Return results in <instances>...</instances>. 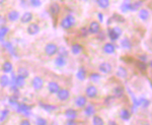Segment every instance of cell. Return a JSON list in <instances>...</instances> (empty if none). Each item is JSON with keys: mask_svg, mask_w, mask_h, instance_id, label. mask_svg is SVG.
Segmentation results:
<instances>
[{"mask_svg": "<svg viewBox=\"0 0 152 125\" xmlns=\"http://www.w3.org/2000/svg\"><path fill=\"white\" fill-rule=\"evenodd\" d=\"M26 31H28V33L29 34V35L35 36L39 33V32H40V26H38V24H35V23L29 24L28 29H26Z\"/></svg>", "mask_w": 152, "mask_h": 125, "instance_id": "obj_6", "label": "cell"}, {"mask_svg": "<svg viewBox=\"0 0 152 125\" xmlns=\"http://www.w3.org/2000/svg\"><path fill=\"white\" fill-rule=\"evenodd\" d=\"M121 46L125 49H131L132 48V43L128 38L125 37V38H123L121 40Z\"/></svg>", "mask_w": 152, "mask_h": 125, "instance_id": "obj_24", "label": "cell"}, {"mask_svg": "<svg viewBox=\"0 0 152 125\" xmlns=\"http://www.w3.org/2000/svg\"><path fill=\"white\" fill-rule=\"evenodd\" d=\"M8 32H9V29L7 28V26H1V28H0V33H1L2 35L5 36Z\"/></svg>", "mask_w": 152, "mask_h": 125, "instance_id": "obj_41", "label": "cell"}, {"mask_svg": "<svg viewBox=\"0 0 152 125\" xmlns=\"http://www.w3.org/2000/svg\"><path fill=\"white\" fill-rule=\"evenodd\" d=\"M57 53L59 56H62V57H67L68 56V50L65 47H59Z\"/></svg>", "mask_w": 152, "mask_h": 125, "instance_id": "obj_32", "label": "cell"}, {"mask_svg": "<svg viewBox=\"0 0 152 125\" xmlns=\"http://www.w3.org/2000/svg\"><path fill=\"white\" fill-rule=\"evenodd\" d=\"M4 37H5V36L2 35V34L0 33V42H3V40H4Z\"/></svg>", "mask_w": 152, "mask_h": 125, "instance_id": "obj_46", "label": "cell"}, {"mask_svg": "<svg viewBox=\"0 0 152 125\" xmlns=\"http://www.w3.org/2000/svg\"><path fill=\"white\" fill-rule=\"evenodd\" d=\"M123 93H124V90L121 87H117L116 89H114V94L115 96H117V97H121V96L123 95Z\"/></svg>", "mask_w": 152, "mask_h": 125, "instance_id": "obj_36", "label": "cell"}, {"mask_svg": "<svg viewBox=\"0 0 152 125\" xmlns=\"http://www.w3.org/2000/svg\"><path fill=\"white\" fill-rule=\"evenodd\" d=\"M48 90L51 94H57L58 90H60V87H59V85L57 82H49V85H48Z\"/></svg>", "mask_w": 152, "mask_h": 125, "instance_id": "obj_12", "label": "cell"}, {"mask_svg": "<svg viewBox=\"0 0 152 125\" xmlns=\"http://www.w3.org/2000/svg\"><path fill=\"white\" fill-rule=\"evenodd\" d=\"M137 67H138L140 70H142V71L146 70V64H145V62H143V61H138V62H137Z\"/></svg>", "mask_w": 152, "mask_h": 125, "instance_id": "obj_39", "label": "cell"}, {"mask_svg": "<svg viewBox=\"0 0 152 125\" xmlns=\"http://www.w3.org/2000/svg\"><path fill=\"white\" fill-rule=\"evenodd\" d=\"M67 124H75L74 121H67Z\"/></svg>", "mask_w": 152, "mask_h": 125, "instance_id": "obj_47", "label": "cell"}, {"mask_svg": "<svg viewBox=\"0 0 152 125\" xmlns=\"http://www.w3.org/2000/svg\"><path fill=\"white\" fill-rule=\"evenodd\" d=\"M116 51V47H115L114 44L112 43H107L104 46V52L105 54H113Z\"/></svg>", "mask_w": 152, "mask_h": 125, "instance_id": "obj_14", "label": "cell"}, {"mask_svg": "<svg viewBox=\"0 0 152 125\" xmlns=\"http://www.w3.org/2000/svg\"><path fill=\"white\" fill-rule=\"evenodd\" d=\"M55 63H56V65L59 66V67L65 66L66 65V59H65V57H62V56H58V57L55 59Z\"/></svg>", "mask_w": 152, "mask_h": 125, "instance_id": "obj_27", "label": "cell"}, {"mask_svg": "<svg viewBox=\"0 0 152 125\" xmlns=\"http://www.w3.org/2000/svg\"><path fill=\"white\" fill-rule=\"evenodd\" d=\"M112 19H115L116 21H118V23H121V24L125 23L124 16H122L121 14H118V13H115L114 15L112 16Z\"/></svg>", "mask_w": 152, "mask_h": 125, "instance_id": "obj_33", "label": "cell"}, {"mask_svg": "<svg viewBox=\"0 0 152 125\" xmlns=\"http://www.w3.org/2000/svg\"><path fill=\"white\" fill-rule=\"evenodd\" d=\"M5 24V18L2 15H0V26H2V24Z\"/></svg>", "mask_w": 152, "mask_h": 125, "instance_id": "obj_43", "label": "cell"}, {"mask_svg": "<svg viewBox=\"0 0 152 125\" xmlns=\"http://www.w3.org/2000/svg\"><path fill=\"white\" fill-rule=\"evenodd\" d=\"M121 35H122V30L119 26H116V28L109 29V30H107V36H109V38L111 39L112 41L118 40Z\"/></svg>", "mask_w": 152, "mask_h": 125, "instance_id": "obj_2", "label": "cell"}, {"mask_svg": "<svg viewBox=\"0 0 152 125\" xmlns=\"http://www.w3.org/2000/svg\"><path fill=\"white\" fill-rule=\"evenodd\" d=\"M76 76H77V78L79 80H84L85 77H86V71H85L84 68H79L78 69L77 73H76Z\"/></svg>", "mask_w": 152, "mask_h": 125, "instance_id": "obj_26", "label": "cell"}, {"mask_svg": "<svg viewBox=\"0 0 152 125\" xmlns=\"http://www.w3.org/2000/svg\"><path fill=\"white\" fill-rule=\"evenodd\" d=\"M28 69L26 68H24V67H19L18 69V75H19V76H23L24 78H26L28 76Z\"/></svg>", "mask_w": 152, "mask_h": 125, "instance_id": "obj_29", "label": "cell"}, {"mask_svg": "<svg viewBox=\"0 0 152 125\" xmlns=\"http://www.w3.org/2000/svg\"><path fill=\"white\" fill-rule=\"evenodd\" d=\"M40 106L43 108L45 111H47V112H53L54 110H56L57 109V107L56 106H54V105H49V104H44V103H40Z\"/></svg>", "mask_w": 152, "mask_h": 125, "instance_id": "obj_25", "label": "cell"}, {"mask_svg": "<svg viewBox=\"0 0 152 125\" xmlns=\"http://www.w3.org/2000/svg\"><path fill=\"white\" fill-rule=\"evenodd\" d=\"M100 78H102V76H100L99 73H91L90 74V79L94 80V82H99Z\"/></svg>", "mask_w": 152, "mask_h": 125, "instance_id": "obj_37", "label": "cell"}, {"mask_svg": "<svg viewBox=\"0 0 152 125\" xmlns=\"http://www.w3.org/2000/svg\"><path fill=\"white\" fill-rule=\"evenodd\" d=\"M120 118L122 120H124V121H128V120L131 118V113H130V111H128L127 109L121 110V112H120Z\"/></svg>", "mask_w": 152, "mask_h": 125, "instance_id": "obj_17", "label": "cell"}, {"mask_svg": "<svg viewBox=\"0 0 152 125\" xmlns=\"http://www.w3.org/2000/svg\"><path fill=\"white\" fill-rule=\"evenodd\" d=\"M138 103H139V106H142L144 108L148 107L149 105H150V101H148V100H146V99H140L138 101Z\"/></svg>", "mask_w": 152, "mask_h": 125, "instance_id": "obj_35", "label": "cell"}, {"mask_svg": "<svg viewBox=\"0 0 152 125\" xmlns=\"http://www.w3.org/2000/svg\"><path fill=\"white\" fill-rule=\"evenodd\" d=\"M138 15H139V18H140V19H142V21H144L150 18V13H149V11L147 10V9H140L138 12Z\"/></svg>", "mask_w": 152, "mask_h": 125, "instance_id": "obj_15", "label": "cell"}, {"mask_svg": "<svg viewBox=\"0 0 152 125\" xmlns=\"http://www.w3.org/2000/svg\"><path fill=\"white\" fill-rule=\"evenodd\" d=\"M4 1H5V0H0V4H2V3H3Z\"/></svg>", "mask_w": 152, "mask_h": 125, "instance_id": "obj_49", "label": "cell"}, {"mask_svg": "<svg viewBox=\"0 0 152 125\" xmlns=\"http://www.w3.org/2000/svg\"><path fill=\"white\" fill-rule=\"evenodd\" d=\"M74 24H75V18L72 14H68V15L61 21V26H62L64 30H69Z\"/></svg>", "mask_w": 152, "mask_h": 125, "instance_id": "obj_1", "label": "cell"}, {"mask_svg": "<svg viewBox=\"0 0 152 125\" xmlns=\"http://www.w3.org/2000/svg\"><path fill=\"white\" fill-rule=\"evenodd\" d=\"M21 124H24V125H28L29 124V121L28 120H23V121H21Z\"/></svg>", "mask_w": 152, "mask_h": 125, "instance_id": "obj_45", "label": "cell"}, {"mask_svg": "<svg viewBox=\"0 0 152 125\" xmlns=\"http://www.w3.org/2000/svg\"><path fill=\"white\" fill-rule=\"evenodd\" d=\"M19 12L16 10H12L8 13V19L10 21H16L19 18Z\"/></svg>", "mask_w": 152, "mask_h": 125, "instance_id": "obj_20", "label": "cell"}, {"mask_svg": "<svg viewBox=\"0 0 152 125\" xmlns=\"http://www.w3.org/2000/svg\"><path fill=\"white\" fill-rule=\"evenodd\" d=\"M131 4L132 3H130L128 0H126V1H125L124 3L121 5V10L123 12H127V11L131 10Z\"/></svg>", "mask_w": 152, "mask_h": 125, "instance_id": "obj_30", "label": "cell"}, {"mask_svg": "<svg viewBox=\"0 0 152 125\" xmlns=\"http://www.w3.org/2000/svg\"><path fill=\"white\" fill-rule=\"evenodd\" d=\"M37 123L40 124V125H46V124H48V122L44 118H38L37 119Z\"/></svg>", "mask_w": 152, "mask_h": 125, "instance_id": "obj_42", "label": "cell"}, {"mask_svg": "<svg viewBox=\"0 0 152 125\" xmlns=\"http://www.w3.org/2000/svg\"><path fill=\"white\" fill-rule=\"evenodd\" d=\"M12 64L11 62H9V61H5V62L3 63V65H2V70H3V72L5 73H9V72H12Z\"/></svg>", "mask_w": 152, "mask_h": 125, "instance_id": "obj_21", "label": "cell"}, {"mask_svg": "<svg viewBox=\"0 0 152 125\" xmlns=\"http://www.w3.org/2000/svg\"><path fill=\"white\" fill-rule=\"evenodd\" d=\"M117 76H119L121 78H126L128 76V72H127L126 68H124L123 66H119L117 70Z\"/></svg>", "mask_w": 152, "mask_h": 125, "instance_id": "obj_18", "label": "cell"}, {"mask_svg": "<svg viewBox=\"0 0 152 125\" xmlns=\"http://www.w3.org/2000/svg\"><path fill=\"white\" fill-rule=\"evenodd\" d=\"M100 32V26L97 21H92L89 24V33L91 34H99Z\"/></svg>", "mask_w": 152, "mask_h": 125, "instance_id": "obj_11", "label": "cell"}, {"mask_svg": "<svg viewBox=\"0 0 152 125\" xmlns=\"http://www.w3.org/2000/svg\"><path fill=\"white\" fill-rule=\"evenodd\" d=\"M84 1H88V0H84Z\"/></svg>", "mask_w": 152, "mask_h": 125, "instance_id": "obj_50", "label": "cell"}, {"mask_svg": "<svg viewBox=\"0 0 152 125\" xmlns=\"http://www.w3.org/2000/svg\"><path fill=\"white\" fill-rule=\"evenodd\" d=\"M8 114H9L8 110H3V111L1 112V114H0V121H3V120H5L6 117L8 116Z\"/></svg>", "mask_w": 152, "mask_h": 125, "instance_id": "obj_38", "label": "cell"}, {"mask_svg": "<svg viewBox=\"0 0 152 125\" xmlns=\"http://www.w3.org/2000/svg\"><path fill=\"white\" fill-rule=\"evenodd\" d=\"M65 116L69 119H75L77 117V112L74 109H68L65 112Z\"/></svg>", "mask_w": 152, "mask_h": 125, "instance_id": "obj_22", "label": "cell"}, {"mask_svg": "<svg viewBox=\"0 0 152 125\" xmlns=\"http://www.w3.org/2000/svg\"><path fill=\"white\" fill-rule=\"evenodd\" d=\"M59 12H60V6L58 3H52L50 5V13L54 18H56L59 15Z\"/></svg>", "mask_w": 152, "mask_h": 125, "instance_id": "obj_9", "label": "cell"}, {"mask_svg": "<svg viewBox=\"0 0 152 125\" xmlns=\"http://www.w3.org/2000/svg\"><path fill=\"white\" fill-rule=\"evenodd\" d=\"M57 50H58L57 45L54 43H49L45 47V52L48 56H53L55 54H57Z\"/></svg>", "mask_w": 152, "mask_h": 125, "instance_id": "obj_3", "label": "cell"}, {"mask_svg": "<svg viewBox=\"0 0 152 125\" xmlns=\"http://www.w3.org/2000/svg\"><path fill=\"white\" fill-rule=\"evenodd\" d=\"M9 82H10V79L7 75H1L0 76V85L2 88H6L9 85Z\"/></svg>", "mask_w": 152, "mask_h": 125, "instance_id": "obj_23", "label": "cell"}, {"mask_svg": "<svg viewBox=\"0 0 152 125\" xmlns=\"http://www.w3.org/2000/svg\"><path fill=\"white\" fill-rule=\"evenodd\" d=\"M31 85H33V88H34L35 90H40L42 89V88H43L44 82H43V79H42L41 77L36 76L33 80H31Z\"/></svg>", "mask_w": 152, "mask_h": 125, "instance_id": "obj_7", "label": "cell"}, {"mask_svg": "<svg viewBox=\"0 0 152 125\" xmlns=\"http://www.w3.org/2000/svg\"><path fill=\"white\" fill-rule=\"evenodd\" d=\"M29 2H31V5L34 7H40L42 5L41 0H29Z\"/></svg>", "mask_w": 152, "mask_h": 125, "instance_id": "obj_40", "label": "cell"}, {"mask_svg": "<svg viewBox=\"0 0 152 125\" xmlns=\"http://www.w3.org/2000/svg\"><path fill=\"white\" fill-rule=\"evenodd\" d=\"M71 51H72V53L74 54V55H78V54H80L82 51L81 45H79V44H74V45L72 46V48H71Z\"/></svg>", "mask_w": 152, "mask_h": 125, "instance_id": "obj_28", "label": "cell"}, {"mask_svg": "<svg viewBox=\"0 0 152 125\" xmlns=\"http://www.w3.org/2000/svg\"><path fill=\"white\" fill-rule=\"evenodd\" d=\"M110 124H117V123H116V122H114V121H111V122H110Z\"/></svg>", "mask_w": 152, "mask_h": 125, "instance_id": "obj_48", "label": "cell"}, {"mask_svg": "<svg viewBox=\"0 0 152 125\" xmlns=\"http://www.w3.org/2000/svg\"><path fill=\"white\" fill-rule=\"evenodd\" d=\"M97 4L100 8H107L110 6V0H97Z\"/></svg>", "mask_w": 152, "mask_h": 125, "instance_id": "obj_31", "label": "cell"}, {"mask_svg": "<svg viewBox=\"0 0 152 125\" xmlns=\"http://www.w3.org/2000/svg\"><path fill=\"white\" fill-rule=\"evenodd\" d=\"M16 107H18V112H23L26 115H29L31 114V107L28 106V105H26V104H18L16 105Z\"/></svg>", "mask_w": 152, "mask_h": 125, "instance_id": "obj_10", "label": "cell"}, {"mask_svg": "<svg viewBox=\"0 0 152 125\" xmlns=\"http://www.w3.org/2000/svg\"><path fill=\"white\" fill-rule=\"evenodd\" d=\"M85 94H86L87 97L90 98V99H94L97 96V89L94 85H89V87H87L86 90H85Z\"/></svg>", "mask_w": 152, "mask_h": 125, "instance_id": "obj_4", "label": "cell"}, {"mask_svg": "<svg viewBox=\"0 0 152 125\" xmlns=\"http://www.w3.org/2000/svg\"><path fill=\"white\" fill-rule=\"evenodd\" d=\"M57 97L60 101H66V100L69 99L70 93L68 90H59L57 93Z\"/></svg>", "mask_w": 152, "mask_h": 125, "instance_id": "obj_8", "label": "cell"}, {"mask_svg": "<svg viewBox=\"0 0 152 125\" xmlns=\"http://www.w3.org/2000/svg\"><path fill=\"white\" fill-rule=\"evenodd\" d=\"M21 23L23 24H28L29 21H31V19H33V13L31 12H24L23 14V16H21Z\"/></svg>", "mask_w": 152, "mask_h": 125, "instance_id": "obj_16", "label": "cell"}, {"mask_svg": "<svg viewBox=\"0 0 152 125\" xmlns=\"http://www.w3.org/2000/svg\"><path fill=\"white\" fill-rule=\"evenodd\" d=\"M99 71L102 73H111L113 70V66L109 62H102L99 64Z\"/></svg>", "mask_w": 152, "mask_h": 125, "instance_id": "obj_5", "label": "cell"}, {"mask_svg": "<svg viewBox=\"0 0 152 125\" xmlns=\"http://www.w3.org/2000/svg\"><path fill=\"white\" fill-rule=\"evenodd\" d=\"M92 123L94 125H102L104 124V121H102V119L100 118L99 116H94V118H92Z\"/></svg>", "mask_w": 152, "mask_h": 125, "instance_id": "obj_34", "label": "cell"}, {"mask_svg": "<svg viewBox=\"0 0 152 125\" xmlns=\"http://www.w3.org/2000/svg\"><path fill=\"white\" fill-rule=\"evenodd\" d=\"M86 103H87L86 97H83V96H79V97H77L75 100L76 106L79 107V108H83L85 105H86Z\"/></svg>", "mask_w": 152, "mask_h": 125, "instance_id": "obj_13", "label": "cell"}, {"mask_svg": "<svg viewBox=\"0 0 152 125\" xmlns=\"http://www.w3.org/2000/svg\"><path fill=\"white\" fill-rule=\"evenodd\" d=\"M94 113H95V108L92 104H89L85 108L84 114L86 115V116H92V115H94Z\"/></svg>", "mask_w": 152, "mask_h": 125, "instance_id": "obj_19", "label": "cell"}, {"mask_svg": "<svg viewBox=\"0 0 152 125\" xmlns=\"http://www.w3.org/2000/svg\"><path fill=\"white\" fill-rule=\"evenodd\" d=\"M97 18H99V23L104 21V15H102V13H99V14H97Z\"/></svg>", "mask_w": 152, "mask_h": 125, "instance_id": "obj_44", "label": "cell"}]
</instances>
